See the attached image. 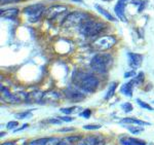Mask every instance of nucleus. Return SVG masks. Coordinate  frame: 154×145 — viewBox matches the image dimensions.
<instances>
[{"instance_id": "nucleus-1", "label": "nucleus", "mask_w": 154, "mask_h": 145, "mask_svg": "<svg viewBox=\"0 0 154 145\" xmlns=\"http://www.w3.org/2000/svg\"><path fill=\"white\" fill-rule=\"evenodd\" d=\"M74 86L86 93H94L99 86L98 77L83 71H75L72 75Z\"/></svg>"}, {"instance_id": "nucleus-2", "label": "nucleus", "mask_w": 154, "mask_h": 145, "mask_svg": "<svg viewBox=\"0 0 154 145\" xmlns=\"http://www.w3.org/2000/svg\"><path fill=\"white\" fill-rule=\"evenodd\" d=\"M113 64V59L110 54L102 52V54L95 55L91 60V67L96 73L106 74L110 70Z\"/></svg>"}, {"instance_id": "nucleus-3", "label": "nucleus", "mask_w": 154, "mask_h": 145, "mask_svg": "<svg viewBox=\"0 0 154 145\" xmlns=\"http://www.w3.org/2000/svg\"><path fill=\"white\" fill-rule=\"evenodd\" d=\"M106 27L105 23H101V22H95L91 20H88L79 26V32L86 37L95 36L99 34L103 29Z\"/></svg>"}, {"instance_id": "nucleus-4", "label": "nucleus", "mask_w": 154, "mask_h": 145, "mask_svg": "<svg viewBox=\"0 0 154 145\" xmlns=\"http://www.w3.org/2000/svg\"><path fill=\"white\" fill-rule=\"evenodd\" d=\"M88 20V14L82 11H73L69 14L64 21L62 22L63 27H73V26H80L81 24Z\"/></svg>"}, {"instance_id": "nucleus-5", "label": "nucleus", "mask_w": 154, "mask_h": 145, "mask_svg": "<svg viewBox=\"0 0 154 145\" xmlns=\"http://www.w3.org/2000/svg\"><path fill=\"white\" fill-rule=\"evenodd\" d=\"M116 42V38L114 36H111V35H104V36H101L99 38H97L95 41L93 42V47L97 51L100 52H104L107 51V49H110L115 46Z\"/></svg>"}, {"instance_id": "nucleus-6", "label": "nucleus", "mask_w": 154, "mask_h": 145, "mask_svg": "<svg viewBox=\"0 0 154 145\" xmlns=\"http://www.w3.org/2000/svg\"><path fill=\"white\" fill-rule=\"evenodd\" d=\"M45 11V7L42 3H37L30 5L24 9V12L28 16V20L32 23L37 22L42 17V14Z\"/></svg>"}, {"instance_id": "nucleus-7", "label": "nucleus", "mask_w": 154, "mask_h": 145, "mask_svg": "<svg viewBox=\"0 0 154 145\" xmlns=\"http://www.w3.org/2000/svg\"><path fill=\"white\" fill-rule=\"evenodd\" d=\"M64 95L67 99L70 102L73 103H77V102H81L85 99V94L83 93V91H81L78 87H69L67 89L64 90Z\"/></svg>"}, {"instance_id": "nucleus-8", "label": "nucleus", "mask_w": 154, "mask_h": 145, "mask_svg": "<svg viewBox=\"0 0 154 145\" xmlns=\"http://www.w3.org/2000/svg\"><path fill=\"white\" fill-rule=\"evenodd\" d=\"M105 140L99 135H88L84 137L76 145H104Z\"/></svg>"}, {"instance_id": "nucleus-9", "label": "nucleus", "mask_w": 154, "mask_h": 145, "mask_svg": "<svg viewBox=\"0 0 154 145\" xmlns=\"http://www.w3.org/2000/svg\"><path fill=\"white\" fill-rule=\"evenodd\" d=\"M65 11H67V7L64 5H54L51 6L49 8L46 9L44 11V17L48 20H53L54 17H57L59 14H64Z\"/></svg>"}, {"instance_id": "nucleus-10", "label": "nucleus", "mask_w": 154, "mask_h": 145, "mask_svg": "<svg viewBox=\"0 0 154 145\" xmlns=\"http://www.w3.org/2000/svg\"><path fill=\"white\" fill-rule=\"evenodd\" d=\"M128 65L133 70H137L140 68L141 65L143 63V56L140 54H136V52H128Z\"/></svg>"}, {"instance_id": "nucleus-11", "label": "nucleus", "mask_w": 154, "mask_h": 145, "mask_svg": "<svg viewBox=\"0 0 154 145\" xmlns=\"http://www.w3.org/2000/svg\"><path fill=\"white\" fill-rule=\"evenodd\" d=\"M61 96L57 91H48L43 93L41 103H56L58 102Z\"/></svg>"}, {"instance_id": "nucleus-12", "label": "nucleus", "mask_w": 154, "mask_h": 145, "mask_svg": "<svg viewBox=\"0 0 154 145\" xmlns=\"http://www.w3.org/2000/svg\"><path fill=\"white\" fill-rule=\"evenodd\" d=\"M43 93L40 91H34L27 95L26 102L27 103H41Z\"/></svg>"}, {"instance_id": "nucleus-13", "label": "nucleus", "mask_w": 154, "mask_h": 145, "mask_svg": "<svg viewBox=\"0 0 154 145\" xmlns=\"http://www.w3.org/2000/svg\"><path fill=\"white\" fill-rule=\"evenodd\" d=\"M125 2L122 1V0H119L117 3H116L115 7H114V11H115L116 16L118 17V19H120L123 22L126 21L125 16Z\"/></svg>"}, {"instance_id": "nucleus-14", "label": "nucleus", "mask_w": 154, "mask_h": 145, "mask_svg": "<svg viewBox=\"0 0 154 145\" xmlns=\"http://www.w3.org/2000/svg\"><path fill=\"white\" fill-rule=\"evenodd\" d=\"M120 124H123V125H136V126H142V127H145V126H150L151 124H149L147 121H141V119H138V118H135V117H125V118L120 119Z\"/></svg>"}, {"instance_id": "nucleus-15", "label": "nucleus", "mask_w": 154, "mask_h": 145, "mask_svg": "<svg viewBox=\"0 0 154 145\" xmlns=\"http://www.w3.org/2000/svg\"><path fill=\"white\" fill-rule=\"evenodd\" d=\"M121 145H147L144 140L133 138V137H125V138H121L119 140Z\"/></svg>"}, {"instance_id": "nucleus-16", "label": "nucleus", "mask_w": 154, "mask_h": 145, "mask_svg": "<svg viewBox=\"0 0 154 145\" xmlns=\"http://www.w3.org/2000/svg\"><path fill=\"white\" fill-rule=\"evenodd\" d=\"M134 87H135V84H134L133 81H128L126 82V84H122L120 87V93L123 94L126 97H130V98H131L133 97V90Z\"/></svg>"}, {"instance_id": "nucleus-17", "label": "nucleus", "mask_w": 154, "mask_h": 145, "mask_svg": "<svg viewBox=\"0 0 154 145\" xmlns=\"http://www.w3.org/2000/svg\"><path fill=\"white\" fill-rule=\"evenodd\" d=\"M81 139H82V136H80V135H72V136L66 137L65 139H63L62 142L64 143V145H73L77 144Z\"/></svg>"}, {"instance_id": "nucleus-18", "label": "nucleus", "mask_w": 154, "mask_h": 145, "mask_svg": "<svg viewBox=\"0 0 154 145\" xmlns=\"http://www.w3.org/2000/svg\"><path fill=\"white\" fill-rule=\"evenodd\" d=\"M19 14L18 8H8L5 11H1V17H5V19H12V17H16Z\"/></svg>"}, {"instance_id": "nucleus-19", "label": "nucleus", "mask_w": 154, "mask_h": 145, "mask_svg": "<svg viewBox=\"0 0 154 145\" xmlns=\"http://www.w3.org/2000/svg\"><path fill=\"white\" fill-rule=\"evenodd\" d=\"M95 7L97 8V11L100 12L101 14H103V16L105 17L107 20H109V21H116L115 17H114L112 14H110V12L107 11L105 8H103V7H102L101 5H99V4H95Z\"/></svg>"}, {"instance_id": "nucleus-20", "label": "nucleus", "mask_w": 154, "mask_h": 145, "mask_svg": "<svg viewBox=\"0 0 154 145\" xmlns=\"http://www.w3.org/2000/svg\"><path fill=\"white\" fill-rule=\"evenodd\" d=\"M117 89V82H111V84L109 86V89L107 91V94L105 95V100H110L113 97V95L115 94V91Z\"/></svg>"}, {"instance_id": "nucleus-21", "label": "nucleus", "mask_w": 154, "mask_h": 145, "mask_svg": "<svg viewBox=\"0 0 154 145\" xmlns=\"http://www.w3.org/2000/svg\"><path fill=\"white\" fill-rule=\"evenodd\" d=\"M144 80H145V74H144V72H139L135 78L131 79V81L134 82L135 87H138V86H140V84H142Z\"/></svg>"}, {"instance_id": "nucleus-22", "label": "nucleus", "mask_w": 154, "mask_h": 145, "mask_svg": "<svg viewBox=\"0 0 154 145\" xmlns=\"http://www.w3.org/2000/svg\"><path fill=\"white\" fill-rule=\"evenodd\" d=\"M126 129H128L131 134H140V133H142V132H144V128L142 126H136V125L126 126Z\"/></svg>"}, {"instance_id": "nucleus-23", "label": "nucleus", "mask_w": 154, "mask_h": 145, "mask_svg": "<svg viewBox=\"0 0 154 145\" xmlns=\"http://www.w3.org/2000/svg\"><path fill=\"white\" fill-rule=\"evenodd\" d=\"M121 109H122L125 113H130V112L133 111V109H134L133 104L130 103V102H125V103L121 104Z\"/></svg>"}, {"instance_id": "nucleus-24", "label": "nucleus", "mask_w": 154, "mask_h": 145, "mask_svg": "<svg viewBox=\"0 0 154 145\" xmlns=\"http://www.w3.org/2000/svg\"><path fill=\"white\" fill-rule=\"evenodd\" d=\"M32 116V112L31 111H25V112H21V113L16 114V117L18 119H25L28 118V117Z\"/></svg>"}, {"instance_id": "nucleus-25", "label": "nucleus", "mask_w": 154, "mask_h": 145, "mask_svg": "<svg viewBox=\"0 0 154 145\" xmlns=\"http://www.w3.org/2000/svg\"><path fill=\"white\" fill-rule=\"evenodd\" d=\"M77 109H80V107H69V108H61L60 109V111L63 112V113H65L66 115H70L72 112H74Z\"/></svg>"}, {"instance_id": "nucleus-26", "label": "nucleus", "mask_w": 154, "mask_h": 145, "mask_svg": "<svg viewBox=\"0 0 154 145\" xmlns=\"http://www.w3.org/2000/svg\"><path fill=\"white\" fill-rule=\"evenodd\" d=\"M137 102H138V104L140 105V107H141V108L147 109V110H150V111H152V110H153V108L150 106V105H149L148 103H146V102L142 101V100H140V99H137Z\"/></svg>"}, {"instance_id": "nucleus-27", "label": "nucleus", "mask_w": 154, "mask_h": 145, "mask_svg": "<svg viewBox=\"0 0 154 145\" xmlns=\"http://www.w3.org/2000/svg\"><path fill=\"white\" fill-rule=\"evenodd\" d=\"M101 128V125H86V126H83V129L88 130V131H96V130H100Z\"/></svg>"}, {"instance_id": "nucleus-28", "label": "nucleus", "mask_w": 154, "mask_h": 145, "mask_svg": "<svg viewBox=\"0 0 154 145\" xmlns=\"http://www.w3.org/2000/svg\"><path fill=\"white\" fill-rule=\"evenodd\" d=\"M79 115L81 117H83V118H89L91 115V109H85V110H83L82 112H80Z\"/></svg>"}, {"instance_id": "nucleus-29", "label": "nucleus", "mask_w": 154, "mask_h": 145, "mask_svg": "<svg viewBox=\"0 0 154 145\" xmlns=\"http://www.w3.org/2000/svg\"><path fill=\"white\" fill-rule=\"evenodd\" d=\"M18 126H19V122L14 121H9L8 124L6 125V128L7 130H14Z\"/></svg>"}, {"instance_id": "nucleus-30", "label": "nucleus", "mask_w": 154, "mask_h": 145, "mask_svg": "<svg viewBox=\"0 0 154 145\" xmlns=\"http://www.w3.org/2000/svg\"><path fill=\"white\" fill-rule=\"evenodd\" d=\"M46 122H48V124H51V125H61L62 121L59 118H49L46 121Z\"/></svg>"}, {"instance_id": "nucleus-31", "label": "nucleus", "mask_w": 154, "mask_h": 145, "mask_svg": "<svg viewBox=\"0 0 154 145\" xmlns=\"http://www.w3.org/2000/svg\"><path fill=\"white\" fill-rule=\"evenodd\" d=\"M59 119H61L62 121H65V122H70L73 121V117L69 116V115H65V116H58Z\"/></svg>"}, {"instance_id": "nucleus-32", "label": "nucleus", "mask_w": 154, "mask_h": 145, "mask_svg": "<svg viewBox=\"0 0 154 145\" xmlns=\"http://www.w3.org/2000/svg\"><path fill=\"white\" fill-rule=\"evenodd\" d=\"M135 75H136V70H131V71L126 72V73L125 74V78H128V77L135 76Z\"/></svg>"}, {"instance_id": "nucleus-33", "label": "nucleus", "mask_w": 154, "mask_h": 145, "mask_svg": "<svg viewBox=\"0 0 154 145\" xmlns=\"http://www.w3.org/2000/svg\"><path fill=\"white\" fill-rule=\"evenodd\" d=\"M74 128H62L61 130H59L58 132H61V133H66V132H71V131H74Z\"/></svg>"}, {"instance_id": "nucleus-34", "label": "nucleus", "mask_w": 154, "mask_h": 145, "mask_svg": "<svg viewBox=\"0 0 154 145\" xmlns=\"http://www.w3.org/2000/svg\"><path fill=\"white\" fill-rule=\"evenodd\" d=\"M28 127H29V125H28V124L24 125V126H23V127H21V128H19V129H16V130H14V133H17V132H21V131H23L24 129L28 128Z\"/></svg>"}, {"instance_id": "nucleus-35", "label": "nucleus", "mask_w": 154, "mask_h": 145, "mask_svg": "<svg viewBox=\"0 0 154 145\" xmlns=\"http://www.w3.org/2000/svg\"><path fill=\"white\" fill-rule=\"evenodd\" d=\"M24 145H39V144H38V140H33V141L28 142V143H26Z\"/></svg>"}, {"instance_id": "nucleus-36", "label": "nucleus", "mask_w": 154, "mask_h": 145, "mask_svg": "<svg viewBox=\"0 0 154 145\" xmlns=\"http://www.w3.org/2000/svg\"><path fill=\"white\" fill-rule=\"evenodd\" d=\"M12 1H14V0H1V4H2V5H3V4L11 3Z\"/></svg>"}, {"instance_id": "nucleus-37", "label": "nucleus", "mask_w": 154, "mask_h": 145, "mask_svg": "<svg viewBox=\"0 0 154 145\" xmlns=\"http://www.w3.org/2000/svg\"><path fill=\"white\" fill-rule=\"evenodd\" d=\"M17 142L16 141H14V142H5V143H3V144H1V145H16Z\"/></svg>"}, {"instance_id": "nucleus-38", "label": "nucleus", "mask_w": 154, "mask_h": 145, "mask_svg": "<svg viewBox=\"0 0 154 145\" xmlns=\"http://www.w3.org/2000/svg\"><path fill=\"white\" fill-rule=\"evenodd\" d=\"M5 135H6V133H5V132H4V133H3V132H2V133L0 134V136H1V137H3V136H5Z\"/></svg>"}, {"instance_id": "nucleus-39", "label": "nucleus", "mask_w": 154, "mask_h": 145, "mask_svg": "<svg viewBox=\"0 0 154 145\" xmlns=\"http://www.w3.org/2000/svg\"><path fill=\"white\" fill-rule=\"evenodd\" d=\"M73 1H75V2H80V3H82V0H73Z\"/></svg>"}, {"instance_id": "nucleus-40", "label": "nucleus", "mask_w": 154, "mask_h": 145, "mask_svg": "<svg viewBox=\"0 0 154 145\" xmlns=\"http://www.w3.org/2000/svg\"><path fill=\"white\" fill-rule=\"evenodd\" d=\"M103 1H111V0H103Z\"/></svg>"}, {"instance_id": "nucleus-41", "label": "nucleus", "mask_w": 154, "mask_h": 145, "mask_svg": "<svg viewBox=\"0 0 154 145\" xmlns=\"http://www.w3.org/2000/svg\"><path fill=\"white\" fill-rule=\"evenodd\" d=\"M150 145H154V143H151V144H150Z\"/></svg>"}, {"instance_id": "nucleus-42", "label": "nucleus", "mask_w": 154, "mask_h": 145, "mask_svg": "<svg viewBox=\"0 0 154 145\" xmlns=\"http://www.w3.org/2000/svg\"><path fill=\"white\" fill-rule=\"evenodd\" d=\"M122 1H125V0H122Z\"/></svg>"}, {"instance_id": "nucleus-43", "label": "nucleus", "mask_w": 154, "mask_h": 145, "mask_svg": "<svg viewBox=\"0 0 154 145\" xmlns=\"http://www.w3.org/2000/svg\"><path fill=\"white\" fill-rule=\"evenodd\" d=\"M16 1H19V0H16Z\"/></svg>"}, {"instance_id": "nucleus-44", "label": "nucleus", "mask_w": 154, "mask_h": 145, "mask_svg": "<svg viewBox=\"0 0 154 145\" xmlns=\"http://www.w3.org/2000/svg\"><path fill=\"white\" fill-rule=\"evenodd\" d=\"M51 1H53V0H51Z\"/></svg>"}]
</instances>
